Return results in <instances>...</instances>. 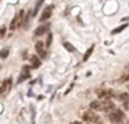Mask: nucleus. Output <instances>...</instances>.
Segmentation results:
<instances>
[{
  "label": "nucleus",
  "mask_w": 129,
  "mask_h": 124,
  "mask_svg": "<svg viewBox=\"0 0 129 124\" xmlns=\"http://www.w3.org/2000/svg\"><path fill=\"white\" fill-rule=\"evenodd\" d=\"M102 111L104 112L114 111V104L111 100H104V101H102Z\"/></svg>",
  "instance_id": "423d86ee"
},
{
  "label": "nucleus",
  "mask_w": 129,
  "mask_h": 124,
  "mask_svg": "<svg viewBox=\"0 0 129 124\" xmlns=\"http://www.w3.org/2000/svg\"><path fill=\"white\" fill-rule=\"evenodd\" d=\"M120 98L122 100H126V101H127V100H129V95H128V93H121Z\"/></svg>",
  "instance_id": "6ab92c4d"
},
{
  "label": "nucleus",
  "mask_w": 129,
  "mask_h": 124,
  "mask_svg": "<svg viewBox=\"0 0 129 124\" xmlns=\"http://www.w3.org/2000/svg\"><path fill=\"white\" fill-rule=\"evenodd\" d=\"M123 117V113L121 111H112L109 115V118L112 123H119Z\"/></svg>",
  "instance_id": "20e7f679"
},
{
  "label": "nucleus",
  "mask_w": 129,
  "mask_h": 124,
  "mask_svg": "<svg viewBox=\"0 0 129 124\" xmlns=\"http://www.w3.org/2000/svg\"><path fill=\"white\" fill-rule=\"evenodd\" d=\"M35 50H36V52H38V55L42 59L47 58V49H45V46L42 41H38V42L35 43Z\"/></svg>",
  "instance_id": "7ed1b4c3"
},
{
  "label": "nucleus",
  "mask_w": 129,
  "mask_h": 124,
  "mask_svg": "<svg viewBox=\"0 0 129 124\" xmlns=\"http://www.w3.org/2000/svg\"><path fill=\"white\" fill-rule=\"evenodd\" d=\"M93 50H94V46H92L91 48H88V50H87L86 52H85V55H84V57H83V61H86L87 59L91 57V55H92V52H93Z\"/></svg>",
  "instance_id": "ddd939ff"
},
{
  "label": "nucleus",
  "mask_w": 129,
  "mask_h": 124,
  "mask_svg": "<svg viewBox=\"0 0 129 124\" xmlns=\"http://www.w3.org/2000/svg\"><path fill=\"white\" fill-rule=\"evenodd\" d=\"M28 77H29V68L27 67V66H25V67L23 68V72H22V74H20V77L18 79V83H19V82H23L24 80L28 79Z\"/></svg>",
  "instance_id": "0eeeda50"
},
{
  "label": "nucleus",
  "mask_w": 129,
  "mask_h": 124,
  "mask_svg": "<svg viewBox=\"0 0 129 124\" xmlns=\"http://www.w3.org/2000/svg\"><path fill=\"white\" fill-rule=\"evenodd\" d=\"M128 25L127 24H123V25H121V26H119V27H117V29H114L113 31H112V34H117V33H119V32H121L123 29H126Z\"/></svg>",
  "instance_id": "f3484780"
},
{
  "label": "nucleus",
  "mask_w": 129,
  "mask_h": 124,
  "mask_svg": "<svg viewBox=\"0 0 129 124\" xmlns=\"http://www.w3.org/2000/svg\"><path fill=\"white\" fill-rule=\"evenodd\" d=\"M43 1H44V0H39V1H38V4H36V7H35V11H38V9L40 8V6L42 5Z\"/></svg>",
  "instance_id": "412c9836"
},
{
  "label": "nucleus",
  "mask_w": 129,
  "mask_h": 124,
  "mask_svg": "<svg viewBox=\"0 0 129 124\" xmlns=\"http://www.w3.org/2000/svg\"><path fill=\"white\" fill-rule=\"evenodd\" d=\"M128 67H129V65H128Z\"/></svg>",
  "instance_id": "5701e85b"
},
{
  "label": "nucleus",
  "mask_w": 129,
  "mask_h": 124,
  "mask_svg": "<svg viewBox=\"0 0 129 124\" xmlns=\"http://www.w3.org/2000/svg\"><path fill=\"white\" fill-rule=\"evenodd\" d=\"M89 107L94 111H102V101L100 100H95V101H92L89 104Z\"/></svg>",
  "instance_id": "1a4fd4ad"
},
{
  "label": "nucleus",
  "mask_w": 129,
  "mask_h": 124,
  "mask_svg": "<svg viewBox=\"0 0 129 124\" xmlns=\"http://www.w3.org/2000/svg\"><path fill=\"white\" fill-rule=\"evenodd\" d=\"M5 33H6V27L1 26L0 27V38H2V36L5 35Z\"/></svg>",
  "instance_id": "aec40b11"
},
{
  "label": "nucleus",
  "mask_w": 129,
  "mask_h": 124,
  "mask_svg": "<svg viewBox=\"0 0 129 124\" xmlns=\"http://www.w3.org/2000/svg\"><path fill=\"white\" fill-rule=\"evenodd\" d=\"M99 97L102 98V99H109V98L111 97V95H110V92H108V91H101V92L99 93Z\"/></svg>",
  "instance_id": "4468645a"
},
{
  "label": "nucleus",
  "mask_w": 129,
  "mask_h": 124,
  "mask_svg": "<svg viewBox=\"0 0 129 124\" xmlns=\"http://www.w3.org/2000/svg\"><path fill=\"white\" fill-rule=\"evenodd\" d=\"M17 24H18V18H17V15L13 18V20L10 22V25H9V30L10 31H14V30L17 27Z\"/></svg>",
  "instance_id": "f8f14e48"
},
{
  "label": "nucleus",
  "mask_w": 129,
  "mask_h": 124,
  "mask_svg": "<svg viewBox=\"0 0 129 124\" xmlns=\"http://www.w3.org/2000/svg\"><path fill=\"white\" fill-rule=\"evenodd\" d=\"M51 15H52V7H51V6H48L47 8H45L44 10H43L42 15H41V17H40V22H44V20L49 19V18L51 17Z\"/></svg>",
  "instance_id": "39448f33"
},
{
  "label": "nucleus",
  "mask_w": 129,
  "mask_h": 124,
  "mask_svg": "<svg viewBox=\"0 0 129 124\" xmlns=\"http://www.w3.org/2000/svg\"><path fill=\"white\" fill-rule=\"evenodd\" d=\"M63 47L66 48L68 51H75V47H74L71 43H69V42H63Z\"/></svg>",
  "instance_id": "dca6fc26"
},
{
  "label": "nucleus",
  "mask_w": 129,
  "mask_h": 124,
  "mask_svg": "<svg viewBox=\"0 0 129 124\" xmlns=\"http://www.w3.org/2000/svg\"><path fill=\"white\" fill-rule=\"evenodd\" d=\"M70 124H82L80 122H73V123H70Z\"/></svg>",
  "instance_id": "4be33fe9"
},
{
  "label": "nucleus",
  "mask_w": 129,
  "mask_h": 124,
  "mask_svg": "<svg viewBox=\"0 0 129 124\" xmlns=\"http://www.w3.org/2000/svg\"><path fill=\"white\" fill-rule=\"evenodd\" d=\"M48 27H49L48 25H41V26H39L38 29H36L35 34H36V35H43V34L47 32Z\"/></svg>",
  "instance_id": "9b49d317"
},
{
  "label": "nucleus",
  "mask_w": 129,
  "mask_h": 124,
  "mask_svg": "<svg viewBox=\"0 0 129 124\" xmlns=\"http://www.w3.org/2000/svg\"><path fill=\"white\" fill-rule=\"evenodd\" d=\"M51 42H52V34L49 33V35H48V39H47V42H45V46H47V48L50 47Z\"/></svg>",
  "instance_id": "a211bd4d"
},
{
  "label": "nucleus",
  "mask_w": 129,
  "mask_h": 124,
  "mask_svg": "<svg viewBox=\"0 0 129 124\" xmlns=\"http://www.w3.org/2000/svg\"><path fill=\"white\" fill-rule=\"evenodd\" d=\"M11 84H13L11 79H6V80H5V81L2 82L1 87H0V95H1V96H6L7 93L10 91Z\"/></svg>",
  "instance_id": "f03ea898"
},
{
  "label": "nucleus",
  "mask_w": 129,
  "mask_h": 124,
  "mask_svg": "<svg viewBox=\"0 0 129 124\" xmlns=\"http://www.w3.org/2000/svg\"><path fill=\"white\" fill-rule=\"evenodd\" d=\"M41 64H42V63H41V59L39 58V57H36L35 55L31 57V65H32V67H33V68L40 67Z\"/></svg>",
  "instance_id": "6e6552de"
},
{
  "label": "nucleus",
  "mask_w": 129,
  "mask_h": 124,
  "mask_svg": "<svg viewBox=\"0 0 129 124\" xmlns=\"http://www.w3.org/2000/svg\"><path fill=\"white\" fill-rule=\"evenodd\" d=\"M8 54H9V49L8 48H4V49L0 51V58H2V59L7 58V57H8Z\"/></svg>",
  "instance_id": "2eb2a0df"
},
{
  "label": "nucleus",
  "mask_w": 129,
  "mask_h": 124,
  "mask_svg": "<svg viewBox=\"0 0 129 124\" xmlns=\"http://www.w3.org/2000/svg\"><path fill=\"white\" fill-rule=\"evenodd\" d=\"M24 15H25V11H24V10H20L19 13L17 14V18H18V24H17V27L22 26V25H23V23L25 22Z\"/></svg>",
  "instance_id": "9d476101"
},
{
  "label": "nucleus",
  "mask_w": 129,
  "mask_h": 124,
  "mask_svg": "<svg viewBox=\"0 0 129 124\" xmlns=\"http://www.w3.org/2000/svg\"><path fill=\"white\" fill-rule=\"evenodd\" d=\"M83 120H84L85 122H88V123H92V124H102L100 121V117L92 111L85 112V113L83 114Z\"/></svg>",
  "instance_id": "f257e3e1"
}]
</instances>
